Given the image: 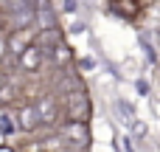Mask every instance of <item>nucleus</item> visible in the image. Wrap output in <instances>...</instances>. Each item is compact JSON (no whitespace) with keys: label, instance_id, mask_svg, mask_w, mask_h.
Wrapping results in <instances>:
<instances>
[{"label":"nucleus","instance_id":"9","mask_svg":"<svg viewBox=\"0 0 160 152\" xmlns=\"http://www.w3.org/2000/svg\"><path fill=\"white\" fill-rule=\"evenodd\" d=\"M0 152H17V149H14V147H8V144H3V147H0Z\"/></svg>","mask_w":160,"mask_h":152},{"label":"nucleus","instance_id":"8","mask_svg":"<svg viewBox=\"0 0 160 152\" xmlns=\"http://www.w3.org/2000/svg\"><path fill=\"white\" fill-rule=\"evenodd\" d=\"M3 144H8V135H6V130H0V147Z\"/></svg>","mask_w":160,"mask_h":152},{"label":"nucleus","instance_id":"6","mask_svg":"<svg viewBox=\"0 0 160 152\" xmlns=\"http://www.w3.org/2000/svg\"><path fill=\"white\" fill-rule=\"evenodd\" d=\"M51 51H53V62H56V65H65V62H70V51H68V45H65V42H56Z\"/></svg>","mask_w":160,"mask_h":152},{"label":"nucleus","instance_id":"4","mask_svg":"<svg viewBox=\"0 0 160 152\" xmlns=\"http://www.w3.org/2000/svg\"><path fill=\"white\" fill-rule=\"evenodd\" d=\"M34 107H37V113H39V121H42V124H53V121H56V102H53L51 96L39 99Z\"/></svg>","mask_w":160,"mask_h":152},{"label":"nucleus","instance_id":"5","mask_svg":"<svg viewBox=\"0 0 160 152\" xmlns=\"http://www.w3.org/2000/svg\"><path fill=\"white\" fill-rule=\"evenodd\" d=\"M65 135L73 138V144H87V127H84V121H68L65 124Z\"/></svg>","mask_w":160,"mask_h":152},{"label":"nucleus","instance_id":"2","mask_svg":"<svg viewBox=\"0 0 160 152\" xmlns=\"http://www.w3.org/2000/svg\"><path fill=\"white\" fill-rule=\"evenodd\" d=\"M42 59H45V51H42L37 42H31V45L20 54V68H22V71H28V73H34V71H39Z\"/></svg>","mask_w":160,"mask_h":152},{"label":"nucleus","instance_id":"3","mask_svg":"<svg viewBox=\"0 0 160 152\" xmlns=\"http://www.w3.org/2000/svg\"><path fill=\"white\" fill-rule=\"evenodd\" d=\"M39 124H42V121H39V113H37L34 104H25V107L17 110V130H22V133H34Z\"/></svg>","mask_w":160,"mask_h":152},{"label":"nucleus","instance_id":"1","mask_svg":"<svg viewBox=\"0 0 160 152\" xmlns=\"http://www.w3.org/2000/svg\"><path fill=\"white\" fill-rule=\"evenodd\" d=\"M37 23L34 25H25V28H11V34L6 37V48H8V54H14V56H20L31 42H34V37H37Z\"/></svg>","mask_w":160,"mask_h":152},{"label":"nucleus","instance_id":"7","mask_svg":"<svg viewBox=\"0 0 160 152\" xmlns=\"http://www.w3.org/2000/svg\"><path fill=\"white\" fill-rule=\"evenodd\" d=\"M6 51H8L6 48V34H0V56H6Z\"/></svg>","mask_w":160,"mask_h":152}]
</instances>
